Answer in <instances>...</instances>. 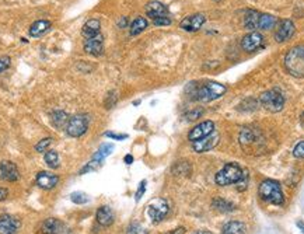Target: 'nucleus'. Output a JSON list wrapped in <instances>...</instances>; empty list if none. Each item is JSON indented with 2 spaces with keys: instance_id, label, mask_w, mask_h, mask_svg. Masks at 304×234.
Returning <instances> with one entry per match:
<instances>
[{
  "instance_id": "f257e3e1",
  "label": "nucleus",
  "mask_w": 304,
  "mask_h": 234,
  "mask_svg": "<svg viewBox=\"0 0 304 234\" xmlns=\"http://www.w3.org/2000/svg\"><path fill=\"white\" fill-rule=\"evenodd\" d=\"M187 91H189L191 98L202 101V103H209L216 98H220L227 91V88L226 85L216 83V82H206L200 85L196 83H189Z\"/></svg>"
},
{
  "instance_id": "f03ea898",
  "label": "nucleus",
  "mask_w": 304,
  "mask_h": 234,
  "mask_svg": "<svg viewBox=\"0 0 304 234\" xmlns=\"http://www.w3.org/2000/svg\"><path fill=\"white\" fill-rule=\"evenodd\" d=\"M284 67L294 77H304V46L292 48L284 56Z\"/></svg>"
},
{
  "instance_id": "7ed1b4c3",
  "label": "nucleus",
  "mask_w": 304,
  "mask_h": 234,
  "mask_svg": "<svg viewBox=\"0 0 304 234\" xmlns=\"http://www.w3.org/2000/svg\"><path fill=\"white\" fill-rule=\"evenodd\" d=\"M244 175V171L239 166V163H227L223 169H221L216 177H215V182L220 187H227L231 184H237L240 181Z\"/></svg>"
},
{
  "instance_id": "20e7f679",
  "label": "nucleus",
  "mask_w": 304,
  "mask_h": 234,
  "mask_svg": "<svg viewBox=\"0 0 304 234\" xmlns=\"http://www.w3.org/2000/svg\"><path fill=\"white\" fill-rule=\"evenodd\" d=\"M260 196L273 205H283L284 198L281 184L275 180H265L260 185Z\"/></svg>"
},
{
  "instance_id": "39448f33",
  "label": "nucleus",
  "mask_w": 304,
  "mask_h": 234,
  "mask_svg": "<svg viewBox=\"0 0 304 234\" xmlns=\"http://www.w3.org/2000/svg\"><path fill=\"white\" fill-rule=\"evenodd\" d=\"M260 103L261 106L269 111V112H279L283 109L284 97L279 90H268L260 96Z\"/></svg>"
},
{
  "instance_id": "423d86ee",
  "label": "nucleus",
  "mask_w": 304,
  "mask_h": 234,
  "mask_svg": "<svg viewBox=\"0 0 304 234\" xmlns=\"http://www.w3.org/2000/svg\"><path fill=\"white\" fill-rule=\"evenodd\" d=\"M168 211H170V206H168L167 201L163 199V198H157V199H153L152 202L149 203L147 216L152 220V223L157 224L167 216Z\"/></svg>"
},
{
  "instance_id": "0eeeda50",
  "label": "nucleus",
  "mask_w": 304,
  "mask_h": 234,
  "mask_svg": "<svg viewBox=\"0 0 304 234\" xmlns=\"http://www.w3.org/2000/svg\"><path fill=\"white\" fill-rule=\"evenodd\" d=\"M88 129V117L84 114H79L74 117L69 118L67 125H66V133L72 138H79L84 135Z\"/></svg>"
},
{
  "instance_id": "6e6552de",
  "label": "nucleus",
  "mask_w": 304,
  "mask_h": 234,
  "mask_svg": "<svg viewBox=\"0 0 304 234\" xmlns=\"http://www.w3.org/2000/svg\"><path fill=\"white\" fill-rule=\"evenodd\" d=\"M219 140H220V135L217 132H213V133L208 135L206 138L192 142V148L196 153H205V151L215 149L219 145Z\"/></svg>"
},
{
  "instance_id": "1a4fd4ad",
  "label": "nucleus",
  "mask_w": 304,
  "mask_h": 234,
  "mask_svg": "<svg viewBox=\"0 0 304 234\" xmlns=\"http://www.w3.org/2000/svg\"><path fill=\"white\" fill-rule=\"evenodd\" d=\"M215 132V124L212 121H205V122H200L194 129H191V132L188 133V139L191 142H196L200 139L206 138L208 135Z\"/></svg>"
},
{
  "instance_id": "9d476101",
  "label": "nucleus",
  "mask_w": 304,
  "mask_h": 234,
  "mask_svg": "<svg viewBox=\"0 0 304 234\" xmlns=\"http://www.w3.org/2000/svg\"><path fill=\"white\" fill-rule=\"evenodd\" d=\"M205 21H206V17H205L203 14H200V13H196V14H191L188 17H185V19L181 21L179 27H181L182 30H185V31L194 32L200 30L202 25L205 24Z\"/></svg>"
},
{
  "instance_id": "9b49d317",
  "label": "nucleus",
  "mask_w": 304,
  "mask_h": 234,
  "mask_svg": "<svg viewBox=\"0 0 304 234\" xmlns=\"http://www.w3.org/2000/svg\"><path fill=\"white\" fill-rule=\"evenodd\" d=\"M20 178L19 169L11 161H1L0 163V180L7 182H14Z\"/></svg>"
},
{
  "instance_id": "f8f14e48",
  "label": "nucleus",
  "mask_w": 304,
  "mask_h": 234,
  "mask_svg": "<svg viewBox=\"0 0 304 234\" xmlns=\"http://www.w3.org/2000/svg\"><path fill=\"white\" fill-rule=\"evenodd\" d=\"M262 45H263L262 34L255 31L247 34L241 41L242 49L247 51V52H254V51H257L258 48H261Z\"/></svg>"
},
{
  "instance_id": "ddd939ff",
  "label": "nucleus",
  "mask_w": 304,
  "mask_h": 234,
  "mask_svg": "<svg viewBox=\"0 0 304 234\" xmlns=\"http://www.w3.org/2000/svg\"><path fill=\"white\" fill-rule=\"evenodd\" d=\"M84 51L88 55H93V56H100L103 51H104V40H103V35L98 34L93 38H86L84 41Z\"/></svg>"
},
{
  "instance_id": "4468645a",
  "label": "nucleus",
  "mask_w": 304,
  "mask_h": 234,
  "mask_svg": "<svg viewBox=\"0 0 304 234\" xmlns=\"http://www.w3.org/2000/svg\"><path fill=\"white\" fill-rule=\"evenodd\" d=\"M294 30H296V27H294V24L292 20H283V21H281L279 27H278V30L275 32V40H276V43H284V41L290 40V38L293 37Z\"/></svg>"
},
{
  "instance_id": "2eb2a0df",
  "label": "nucleus",
  "mask_w": 304,
  "mask_h": 234,
  "mask_svg": "<svg viewBox=\"0 0 304 234\" xmlns=\"http://www.w3.org/2000/svg\"><path fill=\"white\" fill-rule=\"evenodd\" d=\"M20 226V220L10 214L0 216V234H16Z\"/></svg>"
},
{
  "instance_id": "dca6fc26",
  "label": "nucleus",
  "mask_w": 304,
  "mask_h": 234,
  "mask_svg": "<svg viewBox=\"0 0 304 234\" xmlns=\"http://www.w3.org/2000/svg\"><path fill=\"white\" fill-rule=\"evenodd\" d=\"M37 185L42 188V190H52L58 185L59 182V177L53 172L49 171H41L38 175H37Z\"/></svg>"
},
{
  "instance_id": "f3484780",
  "label": "nucleus",
  "mask_w": 304,
  "mask_h": 234,
  "mask_svg": "<svg viewBox=\"0 0 304 234\" xmlns=\"http://www.w3.org/2000/svg\"><path fill=\"white\" fill-rule=\"evenodd\" d=\"M41 232L43 234H63L65 232V224L55 217H49L42 223Z\"/></svg>"
},
{
  "instance_id": "a211bd4d",
  "label": "nucleus",
  "mask_w": 304,
  "mask_h": 234,
  "mask_svg": "<svg viewBox=\"0 0 304 234\" xmlns=\"http://www.w3.org/2000/svg\"><path fill=\"white\" fill-rule=\"evenodd\" d=\"M95 219H97V222L101 224V226L108 227V226H111V224L114 223V220H115V214H114V211H112L109 206L104 205V206H101V208L97 211Z\"/></svg>"
},
{
  "instance_id": "6ab92c4d",
  "label": "nucleus",
  "mask_w": 304,
  "mask_h": 234,
  "mask_svg": "<svg viewBox=\"0 0 304 234\" xmlns=\"http://www.w3.org/2000/svg\"><path fill=\"white\" fill-rule=\"evenodd\" d=\"M146 14L147 17H150L152 20L157 19V17H163V16H168V9L160 1H149L146 6Z\"/></svg>"
},
{
  "instance_id": "aec40b11",
  "label": "nucleus",
  "mask_w": 304,
  "mask_h": 234,
  "mask_svg": "<svg viewBox=\"0 0 304 234\" xmlns=\"http://www.w3.org/2000/svg\"><path fill=\"white\" fill-rule=\"evenodd\" d=\"M100 28H101V22L97 19H91L88 21H86V24L82 28V34L84 35V38H93L95 35L100 34Z\"/></svg>"
},
{
  "instance_id": "412c9836",
  "label": "nucleus",
  "mask_w": 304,
  "mask_h": 234,
  "mask_svg": "<svg viewBox=\"0 0 304 234\" xmlns=\"http://www.w3.org/2000/svg\"><path fill=\"white\" fill-rule=\"evenodd\" d=\"M260 17H261V13L257 10H248L244 16V27L250 31H254L258 28V24H260Z\"/></svg>"
},
{
  "instance_id": "4be33fe9",
  "label": "nucleus",
  "mask_w": 304,
  "mask_h": 234,
  "mask_svg": "<svg viewBox=\"0 0 304 234\" xmlns=\"http://www.w3.org/2000/svg\"><path fill=\"white\" fill-rule=\"evenodd\" d=\"M247 232V226L241 222H229L221 227V234H244Z\"/></svg>"
},
{
  "instance_id": "5701e85b",
  "label": "nucleus",
  "mask_w": 304,
  "mask_h": 234,
  "mask_svg": "<svg viewBox=\"0 0 304 234\" xmlns=\"http://www.w3.org/2000/svg\"><path fill=\"white\" fill-rule=\"evenodd\" d=\"M49 28H51V21H48V20H38V21H35L30 27V35L35 37V38L41 37L42 34L48 31Z\"/></svg>"
},
{
  "instance_id": "b1692460",
  "label": "nucleus",
  "mask_w": 304,
  "mask_h": 234,
  "mask_svg": "<svg viewBox=\"0 0 304 234\" xmlns=\"http://www.w3.org/2000/svg\"><path fill=\"white\" fill-rule=\"evenodd\" d=\"M276 22H278V19L272 14H261L258 28L262 30V31H268V30H271L276 25Z\"/></svg>"
},
{
  "instance_id": "393cba45",
  "label": "nucleus",
  "mask_w": 304,
  "mask_h": 234,
  "mask_svg": "<svg viewBox=\"0 0 304 234\" xmlns=\"http://www.w3.org/2000/svg\"><path fill=\"white\" fill-rule=\"evenodd\" d=\"M147 25H149V22L145 17H137L135 19L132 24H130V27H129V32H130V35H139L140 32H143L147 28Z\"/></svg>"
},
{
  "instance_id": "a878e982",
  "label": "nucleus",
  "mask_w": 304,
  "mask_h": 234,
  "mask_svg": "<svg viewBox=\"0 0 304 234\" xmlns=\"http://www.w3.org/2000/svg\"><path fill=\"white\" fill-rule=\"evenodd\" d=\"M69 121V115L65 111H55L52 114V124L56 128H66Z\"/></svg>"
},
{
  "instance_id": "bb28decb",
  "label": "nucleus",
  "mask_w": 304,
  "mask_h": 234,
  "mask_svg": "<svg viewBox=\"0 0 304 234\" xmlns=\"http://www.w3.org/2000/svg\"><path fill=\"white\" fill-rule=\"evenodd\" d=\"M212 206H213L216 211H219V212H233V211L236 209V206H234L233 203L227 202L226 199H221V198L213 199Z\"/></svg>"
},
{
  "instance_id": "cd10ccee",
  "label": "nucleus",
  "mask_w": 304,
  "mask_h": 234,
  "mask_svg": "<svg viewBox=\"0 0 304 234\" xmlns=\"http://www.w3.org/2000/svg\"><path fill=\"white\" fill-rule=\"evenodd\" d=\"M112 150H114V146L112 145H109V143H104V145H101V148L97 150V153H95L94 156H93V160H97V161H104V159H107L111 153H112Z\"/></svg>"
},
{
  "instance_id": "c85d7f7f",
  "label": "nucleus",
  "mask_w": 304,
  "mask_h": 234,
  "mask_svg": "<svg viewBox=\"0 0 304 234\" xmlns=\"http://www.w3.org/2000/svg\"><path fill=\"white\" fill-rule=\"evenodd\" d=\"M43 159H45V163L48 164V167H51V169H58L59 167V154H58V151L46 150Z\"/></svg>"
},
{
  "instance_id": "c756f323",
  "label": "nucleus",
  "mask_w": 304,
  "mask_h": 234,
  "mask_svg": "<svg viewBox=\"0 0 304 234\" xmlns=\"http://www.w3.org/2000/svg\"><path fill=\"white\" fill-rule=\"evenodd\" d=\"M70 199L72 202L77 203V205H84V203L88 202V195L84 193V192H73L70 195Z\"/></svg>"
},
{
  "instance_id": "7c9ffc66",
  "label": "nucleus",
  "mask_w": 304,
  "mask_h": 234,
  "mask_svg": "<svg viewBox=\"0 0 304 234\" xmlns=\"http://www.w3.org/2000/svg\"><path fill=\"white\" fill-rule=\"evenodd\" d=\"M126 234H149L147 230L139 223H130L129 227L126 229Z\"/></svg>"
},
{
  "instance_id": "2f4dec72",
  "label": "nucleus",
  "mask_w": 304,
  "mask_h": 234,
  "mask_svg": "<svg viewBox=\"0 0 304 234\" xmlns=\"http://www.w3.org/2000/svg\"><path fill=\"white\" fill-rule=\"evenodd\" d=\"M101 166V161H97V160H91L88 164H86L82 171H80V174H86V172H90V171H94L97 170L98 167Z\"/></svg>"
},
{
  "instance_id": "473e14b6",
  "label": "nucleus",
  "mask_w": 304,
  "mask_h": 234,
  "mask_svg": "<svg viewBox=\"0 0 304 234\" xmlns=\"http://www.w3.org/2000/svg\"><path fill=\"white\" fill-rule=\"evenodd\" d=\"M203 115V109L202 108H195V109H192V111H189L185 114V118H187V121H195V119H198Z\"/></svg>"
},
{
  "instance_id": "72a5a7b5",
  "label": "nucleus",
  "mask_w": 304,
  "mask_h": 234,
  "mask_svg": "<svg viewBox=\"0 0 304 234\" xmlns=\"http://www.w3.org/2000/svg\"><path fill=\"white\" fill-rule=\"evenodd\" d=\"M52 143V138H45L42 139L41 142L35 146V150L37 151H40V153H43V151H46V149L49 148V145Z\"/></svg>"
},
{
  "instance_id": "f704fd0d",
  "label": "nucleus",
  "mask_w": 304,
  "mask_h": 234,
  "mask_svg": "<svg viewBox=\"0 0 304 234\" xmlns=\"http://www.w3.org/2000/svg\"><path fill=\"white\" fill-rule=\"evenodd\" d=\"M293 156L297 159H304V140L294 146Z\"/></svg>"
},
{
  "instance_id": "c9c22d12",
  "label": "nucleus",
  "mask_w": 304,
  "mask_h": 234,
  "mask_svg": "<svg viewBox=\"0 0 304 234\" xmlns=\"http://www.w3.org/2000/svg\"><path fill=\"white\" fill-rule=\"evenodd\" d=\"M10 64H11V59L9 56H3V58H0V73H3L4 70H7L9 67H10Z\"/></svg>"
},
{
  "instance_id": "e433bc0d",
  "label": "nucleus",
  "mask_w": 304,
  "mask_h": 234,
  "mask_svg": "<svg viewBox=\"0 0 304 234\" xmlns=\"http://www.w3.org/2000/svg\"><path fill=\"white\" fill-rule=\"evenodd\" d=\"M154 25H170L171 24V19L168 16H163V17H157L153 20Z\"/></svg>"
},
{
  "instance_id": "4c0bfd02",
  "label": "nucleus",
  "mask_w": 304,
  "mask_h": 234,
  "mask_svg": "<svg viewBox=\"0 0 304 234\" xmlns=\"http://www.w3.org/2000/svg\"><path fill=\"white\" fill-rule=\"evenodd\" d=\"M105 136L109 139H114V140H125V139H128L126 133H115V132H107Z\"/></svg>"
},
{
  "instance_id": "58836bf2",
  "label": "nucleus",
  "mask_w": 304,
  "mask_h": 234,
  "mask_svg": "<svg viewBox=\"0 0 304 234\" xmlns=\"http://www.w3.org/2000/svg\"><path fill=\"white\" fill-rule=\"evenodd\" d=\"M146 192V181H142L140 182V185H139V190H137L136 195H135V199H136V202L140 201V198L143 196V193Z\"/></svg>"
},
{
  "instance_id": "ea45409f",
  "label": "nucleus",
  "mask_w": 304,
  "mask_h": 234,
  "mask_svg": "<svg viewBox=\"0 0 304 234\" xmlns=\"http://www.w3.org/2000/svg\"><path fill=\"white\" fill-rule=\"evenodd\" d=\"M115 103H116V96H115V93L112 91V93H109L108 97H107L105 106H107V108H112V106H115Z\"/></svg>"
},
{
  "instance_id": "a19ab883",
  "label": "nucleus",
  "mask_w": 304,
  "mask_h": 234,
  "mask_svg": "<svg viewBox=\"0 0 304 234\" xmlns=\"http://www.w3.org/2000/svg\"><path fill=\"white\" fill-rule=\"evenodd\" d=\"M247 182H248V175H247V172L244 171L242 178L240 180V181L237 182V188H239L240 191H244V190H245V187H247Z\"/></svg>"
},
{
  "instance_id": "79ce46f5",
  "label": "nucleus",
  "mask_w": 304,
  "mask_h": 234,
  "mask_svg": "<svg viewBox=\"0 0 304 234\" xmlns=\"http://www.w3.org/2000/svg\"><path fill=\"white\" fill-rule=\"evenodd\" d=\"M7 196H9V191H7L6 188H0V202L4 201Z\"/></svg>"
},
{
  "instance_id": "37998d69",
  "label": "nucleus",
  "mask_w": 304,
  "mask_h": 234,
  "mask_svg": "<svg viewBox=\"0 0 304 234\" xmlns=\"http://www.w3.org/2000/svg\"><path fill=\"white\" fill-rule=\"evenodd\" d=\"M185 233V227H178V229H175L173 233H168V234H184Z\"/></svg>"
},
{
  "instance_id": "c03bdc74",
  "label": "nucleus",
  "mask_w": 304,
  "mask_h": 234,
  "mask_svg": "<svg viewBox=\"0 0 304 234\" xmlns=\"http://www.w3.org/2000/svg\"><path fill=\"white\" fill-rule=\"evenodd\" d=\"M125 163L126 164H132V163H133V157H132L130 154L125 156Z\"/></svg>"
},
{
  "instance_id": "a18cd8bd",
  "label": "nucleus",
  "mask_w": 304,
  "mask_h": 234,
  "mask_svg": "<svg viewBox=\"0 0 304 234\" xmlns=\"http://www.w3.org/2000/svg\"><path fill=\"white\" fill-rule=\"evenodd\" d=\"M192 234H213V233L209 232V230H196V232H194Z\"/></svg>"
},
{
  "instance_id": "49530a36",
  "label": "nucleus",
  "mask_w": 304,
  "mask_h": 234,
  "mask_svg": "<svg viewBox=\"0 0 304 234\" xmlns=\"http://www.w3.org/2000/svg\"><path fill=\"white\" fill-rule=\"evenodd\" d=\"M297 227H299V229L302 230V233L304 234V223L303 222H297Z\"/></svg>"
},
{
  "instance_id": "de8ad7c7",
  "label": "nucleus",
  "mask_w": 304,
  "mask_h": 234,
  "mask_svg": "<svg viewBox=\"0 0 304 234\" xmlns=\"http://www.w3.org/2000/svg\"><path fill=\"white\" fill-rule=\"evenodd\" d=\"M300 124H302V127L304 128V112L302 114V117H300Z\"/></svg>"
}]
</instances>
